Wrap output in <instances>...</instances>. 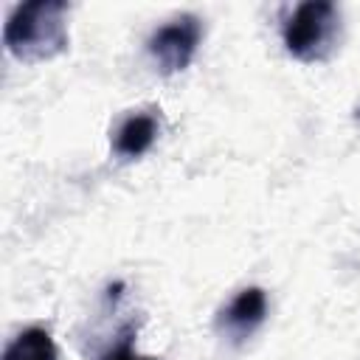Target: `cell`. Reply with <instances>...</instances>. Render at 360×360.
Listing matches in <instances>:
<instances>
[{
	"instance_id": "obj_1",
	"label": "cell",
	"mask_w": 360,
	"mask_h": 360,
	"mask_svg": "<svg viewBox=\"0 0 360 360\" xmlns=\"http://www.w3.org/2000/svg\"><path fill=\"white\" fill-rule=\"evenodd\" d=\"M65 0H28L11 8L3 25V45L20 62H45L68 51Z\"/></svg>"
},
{
	"instance_id": "obj_2",
	"label": "cell",
	"mask_w": 360,
	"mask_h": 360,
	"mask_svg": "<svg viewBox=\"0 0 360 360\" xmlns=\"http://www.w3.org/2000/svg\"><path fill=\"white\" fill-rule=\"evenodd\" d=\"M284 48L298 62H323L338 48L340 8L329 0H307L292 8L284 28Z\"/></svg>"
},
{
	"instance_id": "obj_3",
	"label": "cell",
	"mask_w": 360,
	"mask_h": 360,
	"mask_svg": "<svg viewBox=\"0 0 360 360\" xmlns=\"http://www.w3.org/2000/svg\"><path fill=\"white\" fill-rule=\"evenodd\" d=\"M200 39H202L200 17L180 14V17H174L166 25L152 31V37L146 39V51L155 59V65L160 68V73L172 76V73H180L191 65V59L197 56Z\"/></svg>"
},
{
	"instance_id": "obj_4",
	"label": "cell",
	"mask_w": 360,
	"mask_h": 360,
	"mask_svg": "<svg viewBox=\"0 0 360 360\" xmlns=\"http://www.w3.org/2000/svg\"><path fill=\"white\" fill-rule=\"evenodd\" d=\"M264 318H267V295H264V290L262 287H245L228 301V307L219 309L217 326L233 343H242L264 323Z\"/></svg>"
},
{
	"instance_id": "obj_5",
	"label": "cell",
	"mask_w": 360,
	"mask_h": 360,
	"mask_svg": "<svg viewBox=\"0 0 360 360\" xmlns=\"http://www.w3.org/2000/svg\"><path fill=\"white\" fill-rule=\"evenodd\" d=\"M158 132H160V124H158V115L152 112H132L121 121L118 132H115V141H112V149L118 158L124 160H135L141 155H146L152 149V143L158 141Z\"/></svg>"
},
{
	"instance_id": "obj_6",
	"label": "cell",
	"mask_w": 360,
	"mask_h": 360,
	"mask_svg": "<svg viewBox=\"0 0 360 360\" xmlns=\"http://www.w3.org/2000/svg\"><path fill=\"white\" fill-rule=\"evenodd\" d=\"M3 360H59V352L48 329L28 326L6 346Z\"/></svg>"
},
{
	"instance_id": "obj_7",
	"label": "cell",
	"mask_w": 360,
	"mask_h": 360,
	"mask_svg": "<svg viewBox=\"0 0 360 360\" xmlns=\"http://www.w3.org/2000/svg\"><path fill=\"white\" fill-rule=\"evenodd\" d=\"M132 338H135V329H132V326H127V329L121 332V340H118V343L104 354V360H152V357H141V354L135 352Z\"/></svg>"
},
{
	"instance_id": "obj_8",
	"label": "cell",
	"mask_w": 360,
	"mask_h": 360,
	"mask_svg": "<svg viewBox=\"0 0 360 360\" xmlns=\"http://www.w3.org/2000/svg\"><path fill=\"white\" fill-rule=\"evenodd\" d=\"M354 118H357V124H360V107H357V110H354Z\"/></svg>"
}]
</instances>
